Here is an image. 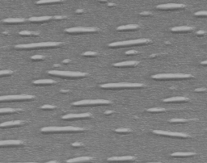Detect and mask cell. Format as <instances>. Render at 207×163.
Here are the masks:
<instances>
[{
	"instance_id": "1",
	"label": "cell",
	"mask_w": 207,
	"mask_h": 163,
	"mask_svg": "<svg viewBox=\"0 0 207 163\" xmlns=\"http://www.w3.org/2000/svg\"><path fill=\"white\" fill-rule=\"evenodd\" d=\"M83 128L67 126V127H45L41 128V132H78L83 131Z\"/></svg>"
},
{
	"instance_id": "2",
	"label": "cell",
	"mask_w": 207,
	"mask_h": 163,
	"mask_svg": "<svg viewBox=\"0 0 207 163\" xmlns=\"http://www.w3.org/2000/svg\"><path fill=\"white\" fill-rule=\"evenodd\" d=\"M61 42H41L28 44V45H17L16 49H36V48H46V47H56L61 45Z\"/></svg>"
},
{
	"instance_id": "3",
	"label": "cell",
	"mask_w": 207,
	"mask_h": 163,
	"mask_svg": "<svg viewBox=\"0 0 207 163\" xmlns=\"http://www.w3.org/2000/svg\"><path fill=\"white\" fill-rule=\"evenodd\" d=\"M151 42L149 39H137L131 40H125V41H120V42L111 43L109 45V47H123L129 46V45H140V44H146Z\"/></svg>"
},
{
	"instance_id": "4",
	"label": "cell",
	"mask_w": 207,
	"mask_h": 163,
	"mask_svg": "<svg viewBox=\"0 0 207 163\" xmlns=\"http://www.w3.org/2000/svg\"><path fill=\"white\" fill-rule=\"evenodd\" d=\"M143 84L142 83H128V82H121V83H107L101 85L102 88H131V87H142Z\"/></svg>"
},
{
	"instance_id": "5",
	"label": "cell",
	"mask_w": 207,
	"mask_h": 163,
	"mask_svg": "<svg viewBox=\"0 0 207 163\" xmlns=\"http://www.w3.org/2000/svg\"><path fill=\"white\" fill-rule=\"evenodd\" d=\"M193 76L191 74H181V73H177V74H160L153 75L151 78L154 79H171V78H193Z\"/></svg>"
},
{
	"instance_id": "6",
	"label": "cell",
	"mask_w": 207,
	"mask_h": 163,
	"mask_svg": "<svg viewBox=\"0 0 207 163\" xmlns=\"http://www.w3.org/2000/svg\"><path fill=\"white\" fill-rule=\"evenodd\" d=\"M50 74L56 75V76H63V77H71V78H76V77H84L87 74L82 72H72V71H58V70H50L48 72Z\"/></svg>"
},
{
	"instance_id": "7",
	"label": "cell",
	"mask_w": 207,
	"mask_h": 163,
	"mask_svg": "<svg viewBox=\"0 0 207 163\" xmlns=\"http://www.w3.org/2000/svg\"><path fill=\"white\" fill-rule=\"evenodd\" d=\"M111 101L107 99H85L81 101L74 102L72 105L74 106H83V105H97V104H109Z\"/></svg>"
},
{
	"instance_id": "8",
	"label": "cell",
	"mask_w": 207,
	"mask_h": 163,
	"mask_svg": "<svg viewBox=\"0 0 207 163\" xmlns=\"http://www.w3.org/2000/svg\"><path fill=\"white\" fill-rule=\"evenodd\" d=\"M34 99L33 95H5L0 96V101H11V100H23Z\"/></svg>"
},
{
	"instance_id": "9",
	"label": "cell",
	"mask_w": 207,
	"mask_h": 163,
	"mask_svg": "<svg viewBox=\"0 0 207 163\" xmlns=\"http://www.w3.org/2000/svg\"><path fill=\"white\" fill-rule=\"evenodd\" d=\"M65 31L69 33H82V32H97V27H76L67 28Z\"/></svg>"
},
{
	"instance_id": "10",
	"label": "cell",
	"mask_w": 207,
	"mask_h": 163,
	"mask_svg": "<svg viewBox=\"0 0 207 163\" xmlns=\"http://www.w3.org/2000/svg\"><path fill=\"white\" fill-rule=\"evenodd\" d=\"M154 133L158 135H164V136H175V137H188V135L183 132H169V131H162V130H154Z\"/></svg>"
},
{
	"instance_id": "11",
	"label": "cell",
	"mask_w": 207,
	"mask_h": 163,
	"mask_svg": "<svg viewBox=\"0 0 207 163\" xmlns=\"http://www.w3.org/2000/svg\"><path fill=\"white\" fill-rule=\"evenodd\" d=\"M185 6L183 4H177V3H168V4H161L158 5L156 8L158 9L161 10H173V9H180V8H184Z\"/></svg>"
},
{
	"instance_id": "12",
	"label": "cell",
	"mask_w": 207,
	"mask_h": 163,
	"mask_svg": "<svg viewBox=\"0 0 207 163\" xmlns=\"http://www.w3.org/2000/svg\"><path fill=\"white\" fill-rule=\"evenodd\" d=\"M91 116V113H82V114H67L66 116H63V119L68 120V119H77V118H87Z\"/></svg>"
},
{
	"instance_id": "13",
	"label": "cell",
	"mask_w": 207,
	"mask_h": 163,
	"mask_svg": "<svg viewBox=\"0 0 207 163\" xmlns=\"http://www.w3.org/2000/svg\"><path fill=\"white\" fill-rule=\"evenodd\" d=\"M136 159L135 157L133 156H123V157H112L109 158V162H124V161H133Z\"/></svg>"
},
{
	"instance_id": "14",
	"label": "cell",
	"mask_w": 207,
	"mask_h": 163,
	"mask_svg": "<svg viewBox=\"0 0 207 163\" xmlns=\"http://www.w3.org/2000/svg\"><path fill=\"white\" fill-rule=\"evenodd\" d=\"M91 160H92V158L91 157H78V158L67 160V163H83L90 162Z\"/></svg>"
},
{
	"instance_id": "15",
	"label": "cell",
	"mask_w": 207,
	"mask_h": 163,
	"mask_svg": "<svg viewBox=\"0 0 207 163\" xmlns=\"http://www.w3.org/2000/svg\"><path fill=\"white\" fill-rule=\"evenodd\" d=\"M139 64V62L138 61H129V62H118L113 64V66L116 67H125V66H135Z\"/></svg>"
},
{
	"instance_id": "16",
	"label": "cell",
	"mask_w": 207,
	"mask_h": 163,
	"mask_svg": "<svg viewBox=\"0 0 207 163\" xmlns=\"http://www.w3.org/2000/svg\"><path fill=\"white\" fill-rule=\"evenodd\" d=\"M23 144L22 140H0V146L4 145H17Z\"/></svg>"
},
{
	"instance_id": "17",
	"label": "cell",
	"mask_w": 207,
	"mask_h": 163,
	"mask_svg": "<svg viewBox=\"0 0 207 163\" xmlns=\"http://www.w3.org/2000/svg\"><path fill=\"white\" fill-rule=\"evenodd\" d=\"M23 123H24V121H8V122H5V123H3V124H0V127L1 128H4V127H10V126H16V125L23 124Z\"/></svg>"
},
{
	"instance_id": "18",
	"label": "cell",
	"mask_w": 207,
	"mask_h": 163,
	"mask_svg": "<svg viewBox=\"0 0 207 163\" xmlns=\"http://www.w3.org/2000/svg\"><path fill=\"white\" fill-rule=\"evenodd\" d=\"M53 19L52 16H41V17H31L28 20L31 22H43V21H48V20Z\"/></svg>"
},
{
	"instance_id": "19",
	"label": "cell",
	"mask_w": 207,
	"mask_h": 163,
	"mask_svg": "<svg viewBox=\"0 0 207 163\" xmlns=\"http://www.w3.org/2000/svg\"><path fill=\"white\" fill-rule=\"evenodd\" d=\"M139 26L137 24H129V25H125V26H120L117 28V31H125V30H134L138 28Z\"/></svg>"
},
{
	"instance_id": "20",
	"label": "cell",
	"mask_w": 207,
	"mask_h": 163,
	"mask_svg": "<svg viewBox=\"0 0 207 163\" xmlns=\"http://www.w3.org/2000/svg\"><path fill=\"white\" fill-rule=\"evenodd\" d=\"M163 101L166 102V103H168V102H184L188 101V99L186 97H172L165 99Z\"/></svg>"
},
{
	"instance_id": "21",
	"label": "cell",
	"mask_w": 207,
	"mask_h": 163,
	"mask_svg": "<svg viewBox=\"0 0 207 163\" xmlns=\"http://www.w3.org/2000/svg\"><path fill=\"white\" fill-rule=\"evenodd\" d=\"M34 84L36 85H42V84H54L56 82L52 79H39V80H36L33 82Z\"/></svg>"
},
{
	"instance_id": "22",
	"label": "cell",
	"mask_w": 207,
	"mask_h": 163,
	"mask_svg": "<svg viewBox=\"0 0 207 163\" xmlns=\"http://www.w3.org/2000/svg\"><path fill=\"white\" fill-rule=\"evenodd\" d=\"M172 157H190V156L196 155L195 153L193 152H186V153H182V152H176L173 153L171 154Z\"/></svg>"
},
{
	"instance_id": "23",
	"label": "cell",
	"mask_w": 207,
	"mask_h": 163,
	"mask_svg": "<svg viewBox=\"0 0 207 163\" xmlns=\"http://www.w3.org/2000/svg\"><path fill=\"white\" fill-rule=\"evenodd\" d=\"M193 29V27H188V26H180V27H172V32H188L192 31Z\"/></svg>"
},
{
	"instance_id": "24",
	"label": "cell",
	"mask_w": 207,
	"mask_h": 163,
	"mask_svg": "<svg viewBox=\"0 0 207 163\" xmlns=\"http://www.w3.org/2000/svg\"><path fill=\"white\" fill-rule=\"evenodd\" d=\"M24 21H26L25 19H19V18H16V19H12V18H9V19H5L3 20L4 23H23Z\"/></svg>"
},
{
	"instance_id": "25",
	"label": "cell",
	"mask_w": 207,
	"mask_h": 163,
	"mask_svg": "<svg viewBox=\"0 0 207 163\" xmlns=\"http://www.w3.org/2000/svg\"><path fill=\"white\" fill-rule=\"evenodd\" d=\"M196 121V119H190V120H186V119H172V120H169L170 123H185V122H188V121Z\"/></svg>"
},
{
	"instance_id": "26",
	"label": "cell",
	"mask_w": 207,
	"mask_h": 163,
	"mask_svg": "<svg viewBox=\"0 0 207 163\" xmlns=\"http://www.w3.org/2000/svg\"><path fill=\"white\" fill-rule=\"evenodd\" d=\"M22 109H13V108H0V113H11L16 112H21Z\"/></svg>"
},
{
	"instance_id": "27",
	"label": "cell",
	"mask_w": 207,
	"mask_h": 163,
	"mask_svg": "<svg viewBox=\"0 0 207 163\" xmlns=\"http://www.w3.org/2000/svg\"><path fill=\"white\" fill-rule=\"evenodd\" d=\"M58 2H62V1H58V0H41L36 2V4H48V3H55Z\"/></svg>"
},
{
	"instance_id": "28",
	"label": "cell",
	"mask_w": 207,
	"mask_h": 163,
	"mask_svg": "<svg viewBox=\"0 0 207 163\" xmlns=\"http://www.w3.org/2000/svg\"><path fill=\"white\" fill-rule=\"evenodd\" d=\"M21 36H30V35H35L38 36L39 33L38 32H29V31H22L19 33Z\"/></svg>"
},
{
	"instance_id": "29",
	"label": "cell",
	"mask_w": 207,
	"mask_h": 163,
	"mask_svg": "<svg viewBox=\"0 0 207 163\" xmlns=\"http://www.w3.org/2000/svg\"><path fill=\"white\" fill-rule=\"evenodd\" d=\"M165 111H166V109L160 108L147 109V112H165Z\"/></svg>"
},
{
	"instance_id": "30",
	"label": "cell",
	"mask_w": 207,
	"mask_h": 163,
	"mask_svg": "<svg viewBox=\"0 0 207 163\" xmlns=\"http://www.w3.org/2000/svg\"><path fill=\"white\" fill-rule=\"evenodd\" d=\"M83 56H86V57H94V56H96L97 55V53L96 52H91V51H88V52H85L83 53Z\"/></svg>"
},
{
	"instance_id": "31",
	"label": "cell",
	"mask_w": 207,
	"mask_h": 163,
	"mask_svg": "<svg viewBox=\"0 0 207 163\" xmlns=\"http://www.w3.org/2000/svg\"><path fill=\"white\" fill-rule=\"evenodd\" d=\"M13 72L12 70H0V76H3V75H8V74H12Z\"/></svg>"
},
{
	"instance_id": "32",
	"label": "cell",
	"mask_w": 207,
	"mask_h": 163,
	"mask_svg": "<svg viewBox=\"0 0 207 163\" xmlns=\"http://www.w3.org/2000/svg\"><path fill=\"white\" fill-rule=\"evenodd\" d=\"M194 15L196 16H207V12L206 11H201V12H196Z\"/></svg>"
},
{
	"instance_id": "33",
	"label": "cell",
	"mask_w": 207,
	"mask_h": 163,
	"mask_svg": "<svg viewBox=\"0 0 207 163\" xmlns=\"http://www.w3.org/2000/svg\"><path fill=\"white\" fill-rule=\"evenodd\" d=\"M45 58V57L42 55H35V56H32V60H42Z\"/></svg>"
},
{
	"instance_id": "34",
	"label": "cell",
	"mask_w": 207,
	"mask_h": 163,
	"mask_svg": "<svg viewBox=\"0 0 207 163\" xmlns=\"http://www.w3.org/2000/svg\"><path fill=\"white\" fill-rule=\"evenodd\" d=\"M115 131L117 132H130V129L129 128H117Z\"/></svg>"
},
{
	"instance_id": "35",
	"label": "cell",
	"mask_w": 207,
	"mask_h": 163,
	"mask_svg": "<svg viewBox=\"0 0 207 163\" xmlns=\"http://www.w3.org/2000/svg\"><path fill=\"white\" fill-rule=\"evenodd\" d=\"M56 108V106H54V105H43L41 107V109H55Z\"/></svg>"
},
{
	"instance_id": "36",
	"label": "cell",
	"mask_w": 207,
	"mask_h": 163,
	"mask_svg": "<svg viewBox=\"0 0 207 163\" xmlns=\"http://www.w3.org/2000/svg\"><path fill=\"white\" fill-rule=\"evenodd\" d=\"M136 53H138V51H135V50L127 51V52H126V53H125V54H127V55H130V54H136Z\"/></svg>"
},
{
	"instance_id": "37",
	"label": "cell",
	"mask_w": 207,
	"mask_h": 163,
	"mask_svg": "<svg viewBox=\"0 0 207 163\" xmlns=\"http://www.w3.org/2000/svg\"><path fill=\"white\" fill-rule=\"evenodd\" d=\"M67 16H57L53 17V19H55V20H63V19H66Z\"/></svg>"
},
{
	"instance_id": "38",
	"label": "cell",
	"mask_w": 207,
	"mask_h": 163,
	"mask_svg": "<svg viewBox=\"0 0 207 163\" xmlns=\"http://www.w3.org/2000/svg\"><path fill=\"white\" fill-rule=\"evenodd\" d=\"M72 146H74V147H79V146H82V144L76 142V143L72 144Z\"/></svg>"
},
{
	"instance_id": "39",
	"label": "cell",
	"mask_w": 207,
	"mask_h": 163,
	"mask_svg": "<svg viewBox=\"0 0 207 163\" xmlns=\"http://www.w3.org/2000/svg\"><path fill=\"white\" fill-rule=\"evenodd\" d=\"M140 15L141 16H149V15H151V13L147 12H141Z\"/></svg>"
},
{
	"instance_id": "40",
	"label": "cell",
	"mask_w": 207,
	"mask_h": 163,
	"mask_svg": "<svg viewBox=\"0 0 207 163\" xmlns=\"http://www.w3.org/2000/svg\"><path fill=\"white\" fill-rule=\"evenodd\" d=\"M206 88H197V89L195 90V91H197V92H200V91H206Z\"/></svg>"
},
{
	"instance_id": "41",
	"label": "cell",
	"mask_w": 207,
	"mask_h": 163,
	"mask_svg": "<svg viewBox=\"0 0 207 163\" xmlns=\"http://www.w3.org/2000/svg\"><path fill=\"white\" fill-rule=\"evenodd\" d=\"M15 163H38V162H15ZM45 163H57L56 161H50V162H48Z\"/></svg>"
},
{
	"instance_id": "42",
	"label": "cell",
	"mask_w": 207,
	"mask_h": 163,
	"mask_svg": "<svg viewBox=\"0 0 207 163\" xmlns=\"http://www.w3.org/2000/svg\"><path fill=\"white\" fill-rule=\"evenodd\" d=\"M205 33H206V32L205 31H198L197 32V35H199V36L204 35Z\"/></svg>"
},
{
	"instance_id": "43",
	"label": "cell",
	"mask_w": 207,
	"mask_h": 163,
	"mask_svg": "<svg viewBox=\"0 0 207 163\" xmlns=\"http://www.w3.org/2000/svg\"><path fill=\"white\" fill-rule=\"evenodd\" d=\"M105 115H110V114H113V112H112V111H108V112H105Z\"/></svg>"
},
{
	"instance_id": "44",
	"label": "cell",
	"mask_w": 207,
	"mask_h": 163,
	"mask_svg": "<svg viewBox=\"0 0 207 163\" xmlns=\"http://www.w3.org/2000/svg\"><path fill=\"white\" fill-rule=\"evenodd\" d=\"M83 12V10H82V9H78V10H77V11H76V12H77V13H82Z\"/></svg>"
},
{
	"instance_id": "45",
	"label": "cell",
	"mask_w": 207,
	"mask_h": 163,
	"mask_svg": "<svg viewBox=\"0 0 207 163\" xmlns=\"http://www.w3.org/2000/svg\"><path fill=\"white\" fill-rule=\"evenodd\" d=\"M69 62H70V60H69V59H66V60L63 61V63H69Z\"/></svg>"
},
{
	"instance_id": "46",
	"label": "cell",
	"mask_w": 207,
	"mask_h": 163,
	"mask_svg": "<svg viewBox=\"0 0 207 163\" xmlns=\"http://www.w3.org/2000/svg\"><path fill=\"white\" fill-rule=\"evenodd\" d=\"M201 65H207V61H205V62H201Z\"/></svg>"
},
{
	"instance_id": "47",
	"label": "cell",
	"mask_w": 207,
	"mask_h": 163,
	"mask_svg": "<svg viewBox=\"0 0 207 163\" xmlns=\"http://www.w3.org/2000/svg\"><path fill=\"white\" fill-rule=\"evenodd\" d=\"M156 56H157V55H156V54H153V55H151V56H150V58H155V57H156Z\"/></svg>"
},
{
	"instance_id": "48",
	"label": "cell",
	"mask_w": 207,
	"mask_h": 163,
	"mask_svg": "<svg viewBox=\"0 0 207 163\" xmlns=\"http://www.w3.org/2000/svg\"><path fill=\"white\" fill-rule=\"evenodd\" d=\"M61 92H68V90H62Z\"/></svg>"
},
{
	"instance_id": "49",
	"label": "cell",
	"mask_w": 207,
	"mask_h": 163,
	"mask_svg": "<svg viewBox=\"0 0 207 163\" xmlns=\"http://www.w3.org/2000/svg\"><path fill=\"white\" fill-rule=\"evenodd\" d=\"M115 4H113V3H109V6H114Z\"/></svg>"
},
{
	"instance_id": "50",
	"label": "cell",
	"mask_w": 207,
	"mask_h": 163,
	"mask_svg": "<svg viewBox=\"0 0 207 163\" xmlns=\"http://www.w3.org/2000/svg\"><path fill=\"white\" fill-rule=\"evenodd\" d=\"M147 163H161V162H147Z\"/></svg>"
}]
</instances>
